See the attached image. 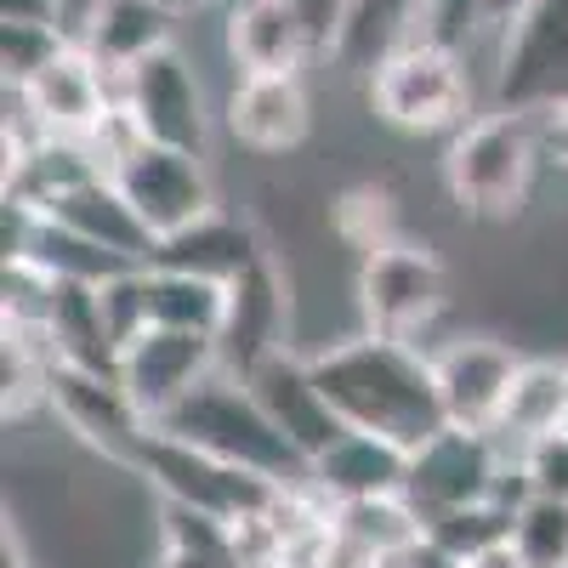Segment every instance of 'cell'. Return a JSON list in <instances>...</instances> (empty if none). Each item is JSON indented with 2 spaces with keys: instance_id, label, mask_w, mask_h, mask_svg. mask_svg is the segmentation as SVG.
Instances as JSON below:
<instances>
[{
  "instance_id": "cell-1",
  "label": "cell",
  "mask_w": 568,
  "mask_h": 568,
  "mask_svg": "<svg viewBox=\"0 0 568 568\" xmlns=\"http://www.w3.org/2000/svg\"><path fill=\"white\" fill-rule=\"evenodd\" d=\"M307 364H313V382L324 387L329 409L342 415L347 433H375L387 444L420 449L433 433L449 426L433 353L415 342L358 329L347 342H329V347L307 353Z\"/></svg>"
},
{
  "instance_id": "cell-2",
  "label": "cell",
  "mask_w": 568,
  "mask_h": 568,
  "mask_svg": "<svg viewBox=\"0 0 568 568\" xmlns=\"http://www.w3.org/2000/svg\"><path fill=\"white\" fill-rule=\"evenodd\" d=\"M125 471L149 484L165 506L200 511V517H211V524H222L233 535L262 524V517H273L284 500L296 495V489L262 478V471H251L240 460H222V455L187 444V438L160 433V426H149V438L136 444V455H131Z\"/></svg>"
},
{
  "instance_id": "cell-3",
  "label": "cell",
  "mask_w": 568,
  "mask_h": 568,
  "mask_svg": "<svg viewBox=\"0 0 568 568\" xmlns=\"http://www.w3.org/2000/svg\"><path fill=\"white\" fill-rule=\"evenodd\" d=\"M540 131L535 114L489 109L471 114L444 149V187L471 222H511L529 205L535 165H540Z\"/></svg>"
},
{
  "instance_id": "cell-4",
  "label": "cell",
  "mask_w": 568,
  "mask_h": 568,
  "mask_svg": "<svg viewBox=\"0 0 568 568\" xmlns=\"http://www.w3.org/2000/svg\"><path fill=\"white\" fill-rule=\"evenodd\" d=\"M160 433L187 438V444H200L222 460H240V466L262 471V478H273L284 489H307V455L278 433V420L262 409L251 382H240V375H227V369H216L194 398H182L160 420Z\"/></svg>"
},
{
  "instance_id": "cell-5",
  "label": "cell",
  "mask_w": 568,
  "mask_h": 568,
  "mask_svg": "<svg viewBox=\"0 0 568 568\" xmlns=\"http://www.w3.org/2000/svg\"><path fill=\"white\" fill-rule=\"evenodd\" d=\"M535 489L517 460L495 433H466V426H444L420 449H409V478L404 500L420 511V524H433L444 511L478 506V500H511L524 506Z\"/></svg>"
},
{
  "instance_id": "cell-6",
  "label": "cell",
  "mask_w": 568,
  "mask_h": 568,
  "mask_svg": "<svg viewBox=\"0 0 568 568\" xmlns=\"http://www.w3.org/2000/svg\"><path fill=\"white\" fill-rule=\"evenodd\" d=\"M369 109L404 136H455L471 120L466 52L438 40H409L369 80Z\"/></svg>"
},
{
  "instance_id": "cell-7",
  "label": "cell",
  "mask_w": 568,
  "mask_h": 568,
  "mask_svg": "<svg viewBox=\"0 0 568 568\" xmlns=\"http://www.w3.org/2000/svg\"><path fill=\"white\" fill-rule=\"evenodd\" d=\"M358 313H364V329L375 336H393V342H415L444 318L449 307V267L433 245L420 240H387L358 256Z\"/></svg>"
},
{
  "instance_id": "cell-8",
  "label": "cell",
  "mask_w": 568,
  "mask_h": 568,
  "mask_svg": "<svg viewBox=\"0 0 568 568\" xmlns=\"http://www.w3.org/2000/svg\"><path fill=\"white\" fill-rule=\"evenodd\" d=\"M495 109L546 114L568 103V0H524L495 34Z\"/></svg>"
},
{
  "instance_id": "cell-9",
  "label": "cell",
  "mask_w": 568,
  "mask_h": 568,
  "mask_svg": "<svg viewBox=\"0 0 568 568\" xmlns=\"http://www.w3.org/2000/svg\"><path fill=\"white\" fill-rule=\"evenodd\" d=\"M120 182V194L136 205V216L149 222L154 240L194 227L205 216H216V182L205 171V154L187 149H165V142H136V149L109 171Z\"/></svg>"
},
{
  "instance_id": "cell-10",
  "label": "cell",
  "mask_w": 568,
  "mask_h": 568,
  "mask_svg": "<svg viewBox=\"0 0 568 568\" xmlns=\"http://www.w3.org/2000/svg\"><path fill=\"white\" fill-rule=\"evenodd\" d=\"M120 103L149 142L187 149V154L211 149V103H205V85H200L182 45H165V52L125 69L120 74Z\"/></svg>"
},
{
  "instance_id": "cell-11",
  "label": "cell",
  "mask_w": 568,
  "mask_h": 568,
  "mask_svg": "<svg viewBox=\"0 0 568 568\" xmlns=\"http://www.w3.org/2000/svg\"><path fill=\"white\" fill-rule=\"evenodd\" d=\"M216 369H222V353L211 336H187V329H165V324H149L142 336H131L114 364L120 387L131 393V404L142 409L149 426H160L182 398H194Z\"/></svg>"
},
{
  "instance_id": "cell-12",
  "label": "cell",
  "mask_w": 568,
  "mask_h": 568,
  "mask_svg": "<svg viewBox=\"0 0 568 568\" xmlns=\"http://www.w3.org/2000/svg\"><path fill=\"white\" fill-rule=\"evenodd\" d=\"M45 409H52L69 433L98 449L114 466H131L136 444L149 438V420L131 404V393L120 387L114 369H85V364H52V382H45Z\"/></svg>"
},
{
  "instance_id": "cell-13",
  "label": "cell",
  "mask_w": 568,
  "mask_h": 568,
  "mask_svg": "<svg viewBox=\"0 0 568 568\" xmlns=\"http://www.w3.org/2000/svg\"><path fill=\"white\" fill-rule=\"evenodd\" d=\"M18 98V109L29 114V125L34 131H45V136H91L98 131V120L120 103V80L85 52L80 40H69L63 52L45 63L23 91H12Z\"/></svg>"
},
{
  "instance_id": "cell-14",
  "label": "cell",
  "mask_w": 568,
  "mask_h": 568,
  "mask_svg": "<svg viewBox=\"0 0 568 568\" xmlns=\"http://www.w3.org/2000/svg\"><path fill=\"white\" fill-rule=\"evenodd\" d=\"M216 353L222 369L240 375V382H251L267 358L291 353V291H284L273 251L227 284V318H222Z\"/></svg>"
},
{
  "instance_id": "cell-15",
  "label": "cell",
  "mask_w": 568,
  "mask_h": 568,
  "mask_svg": "<svg viewBox=\"0 0 568 568\" xmlns=\"http://www.w3.org/2000/svg\"><path fill=\"white\" fill-rule=\"evenodd\" d=\"M517 364H524V353H517L511 342H500V336H455V342H444L433 353L444 420L466 426V433H495Z\"/></svg>"
},
{
  "instance_id": "cell-16",
  "label": "cell",
  "mask_w": 568,
  "mask_h": 568,
  "mask_svg": "<svg viewBox=\"0 0 568 568\" xmlns=\"http://www.w3.org/2000/svg\"><path fill=\"white\" fill-rule=\"evenodd\" d=\"M227 131L240 149L262 154V160H284L296 154L313 136V98L302 74H240L227 91L222 109Z\"/></svg>"
},
{
  "instance_id": "cell-17",
  "label": "cell",
  "mask_w": 568,
  "mask_h": 568,
  "mask_svg": "<svg viewBox=\"0 0 568 568\" xmlns=\"http://www.w3.org/2000/svg\"><path fill=\"white\" fill-rule=\"evenodd\" d=\"M227 58L240 74H302L324 52H318L313 23L296 12V0H233Z\"/></svg>"
},
{
  "instance_id": "cell-18",
  "label": "cell",
  "mask_w": 568,
  "mask_h": 568,
  "mask_svg": "<svg viewBox=\"0 0 568 568\" xmlns=\"http://www.w3.org/2000/svg\"><path fill=\"white\" fill-rule=\"evenodd\" d=\"M251 393L262 398V409L278 420V433L291 438L302 455H307V466L336 444L347 426H342V415L329 409V398H324V387L313 382V364H307V353H278V358H267L256 375H251Z\"/></svg>"
},
{
  "instance_id": "cell-19",
  "label": "cell",
  "mask_w": 568,
  "mask_h": 568,
  "mask_svg": "<svg viewBox=\"0 0 568 568\" xmlns=\"http://www.w3.org/2000/svg\"><path fill=\"white\" fill-rule=\"evenodd\" d=\"M420 40V0H342L336 34H329V63L353 80H375L393 52Z\"/></svg>"
},
{
  "instance_id": "cell-20",
  "label": "cell",
  "mask_w": 568,
  "mask_h": 568,
  "mask_svg": "<svg viewBox=\"0 0 568 568\" xmlns=\"http://www.w3.org/2000/svg\"><path fill=\"white\" fill-rule=\"evenodd\" d=\"M409 478V449L387 444L375 433H342L313 466L307 489L318 500H364V495H404Z\"/></svg>"
},
{
  "instance_id": "cell-21",
  "label": "cell",
  "mask_w": 568,
  "mask_h": 568,
  "mask_svg": "<svg viewBox=\"0 0 568 568\" xmlns=\"http://www.w3.org/2000/svg\"><path fill=\"white\" fill-rule=\"evenodd\" d=\"M262 256H267L262 233H256L251 222H240V216L216 211V216H205V222H194V227L171 233V240H160L149 267H171V273H194V278L233 284L245 267H256Z\"/></svg>"
},
{
  "instance_id": "cell-22",
  "label": "cell",
  "mask_w": 568,
  "mask_h": 568,
  "mask_svg": "<svg viewBox=\"0 0 568 568\" xmlns=\"http://www.w3.org/2000/svg\"><path fill=\"white\" fill-rule=\"evenodd\" d=\"M568 426V358H524L511 375V393L500 404L495 438L524 455Z\"/></svg>"
},
{
  "instance_id": "cell-23",
  "label": "cell",
  "mask_w": 568,
  "mask_h": 568,
  "mask_svg": "<svg viewBox=\"0 0 568 568\" xmlns=\"http://www.w3.org/2000/svg\"><path fill=\"white\" fill-rule=\"evenodd\" d=\"M52 222L74 227L80 240L103 245V251H114V256H125L136 267H149L154 262V245H160L154 233H149V222L136 216V205L120 194L114 176H91L85 187H74V194L52 211Z\"/></svg>"
},
{
  "instance_id": "cell-24",
  "label": "cell",
  "mask_w": 568,
  "mask_h": 568,
  "mask_svg": "<svg viewBox=\"0 0 568 568\" xmlns=\"http://www.w3.org/2000/svg\"><path fill=\"white\" fill-rule=\"evenodd\" d=\"M171 23H176V18L160 12V7H149V0H103L98 18L85 23L80 45L120 80V74L136 69L142 58H154V52H165V45H176V40H171Z\"/></svg>"
},
{
  "instance_id": "cell-25",
  "label": "cell",
  "mask_w": 568,
  "mask_h": 568,
  "mask_svg": "<svg viewBox=\"0 0 568 568\" xmlns=\"http://www.w3.org/2000/svg\"><path fill=\"white\" fill-rule=\"evenodd\" d=\"M222 318H227V284L194 278V273H171V267H149V324L187 329V336L216 342Z\"/></svg>"
},
{
  "instance_id": "cell-26",
  "label": "cell",
  "mask_w": 568,
  "mask_h": 568,
  "mask_svg": "<svg viewBox=\"0 0 568 568\" xmlns=\"http://www.w3.org/2000/svg\"><path fill=\"white\" fill-rule=\"evenodd\" d=\"M58 358L63 364H85V369H114L120 364V347L109 336V318H103V302L91 284H63L58 291V307H52V324H45Z\"/></svg>"
},
{
  "instance_id": "cell-27",
  "label": "cell",
  "mask_w": 568,
  "mask_h": 568,
  "mask_svg": "<svg viewBox=\"0 0 568 568\" xmlns=\"http://www.w3.org/2000/svg\"><path fill=\"white\" fill-rule=\"evenodd\" d=\"M154 568H251V557H245V546H240L233 529L211 524V517H200V511L165 506Z\"/></svg>"
},
{
  "instance_id": "cell-28",
  "label": "cell",
  "mask_w": 568,
  "mask_h": 568,
  "mask_svg": "<svg viewBox=\"0 0 568 568\" xmlns=\"http://www.w3.org/2000/svg\"><path fill=\"white\" fill-rule=\"evenodd\" d=\"M511 524H517V506L511 500H478V506H460V511H444L426 524V540L438 551H449L455 562H466L471 551H484L495 540H511Z\"/></svg>"
},
{
  "instance_id": "cell-29",
  "label": "cell",
  "mask_w": 568,
  "mask_h": 568,
  "mask_svg": "<svg viewBox=\"0 0 568 568\" xmlns=\"http://www.w3.org/2000/svg\"><path fill=\"white\" fill-rule=\"evenodd\" d=\"M511 540H517V551H524L529 568H568V500L529 495L524 506H517Z\"/></svg>"
},
{
  "instance_id": "cell-30",
  "label": "cell",
  "mask_w": 568,
  "mask_h": 568,
  "mask_svg": "<svg viewBox=\"0 0 568 568\" xmlns=\"http://www.w3.org/2000/svg\"><path fill=\"white\" fill-rule=\"evenodd\" d=\"M69 45L63 29L45 23H0V74H7V91H23L45 63Z\"/></svg>"
},
{
  "instance_id": "cell-31",
  "label": "cell",
  "mask_w": 568,
  "mask_h": 568,
  "mask_svg": "<svg viewBox=\"0 0 568 568\" xmlns=\"http://www.w3.org/2000/svg\"><path fill=\"white\" fill-rule=\"evenodd\" d=\"M478 29H489V0H420V40L466 52Z\"/></svg>"
},
{
  "instance_id": "cell-32",
  "label": "cell",
  "mask_w": 568,
  "mask_h": 568,
  "mask_svg": "<svg viewBox=\"0 0 568 568\" xmlns=\"http://www.w3.org/2000/svg\"><path fill=\"white\" fill-rule=\"evenodd\" d=\"M517 460H524V478H529L535 495L568 500V444H562V438H546V444L524 449Z\"/></svg>"
},
{
  "instance_id": "cell-33",
  "label": "cell",
  "mask_w": 568,
  "mask_h": 568,
  "mask_svg": "<svg viewBox=\"0 0 568 568\" xmlns=\"http://www.w3.org/2000/svg\"><path fill=\"white\" fill-rule=\"evenodd\" d=\"M535 131H540V154H546L557 171H568V103L535 114Z\"/></svg>"
},
{
  "instance_id": "cell-34",
  "label": "cell",
  "mask_w": 568,
  "mask_h": 568,
  "mask_svg": "<svg viewBox=\"0 0 568 568\" xmlns=\"http://www.w3.org/2000/svg\"><path fill=\"white\" fill-rule=\"evenodd\" d=\"M0 23H45L63 29V0H0ZM69 34V29H63Z\"/></svg>"
},
{
  "instance_id": "cell-35",
  "label": "cell",
  "mask_w": 568,
  "mask_h": 568,
  "mask_svg": "<svg viewBox=\"0 0 568 568\" xmlns=\"http://www.w3.org/2000/svg\"><path fill=\"white\" fill-rule=\"evenodd\" d=\"M296 12L313 23L318 34V52H329V34H336V18H342V0H296Z\"/></svg>"
},
{
  "instance_id": "cell-36",
  "label": "cell",
  "mask_w": 568,
  "mask_h": 568,
  "mask_svg": "<svg viewBox=\"0 0 568 568\" xmlns=\"http://www.w3.org/2000/svg\"><path fill=\"white\" fill-rule=\"evenodd\" d=\"M460 568H529V562H524V551H517V540H495L484 551H471Z\"/></svg>"
},
{
  "instance_id": "cell-37",
  "label": "cell",
  "mask_w": 568,
  "mask_h": 568,
  "mask_svg": "<svg viewBox=\"0 0 568 568\" xmlns=\"http://www.w3.org/2000/svg\"><path fill=\"white\" fill-rule=\"evenodd\" d=\"M393 568H460V562H455L449 551H438L433 540H420V546H415V551H404Z\"/></svg>"
},
{
  "instance_id": "cell-38",
  "label": "cell",
  "mask_w": 568,
  "mask_h": 568,
  "mask_svg": "<svg viewBox=\"0 0 568 568\" xmlns=\"http://www.w3.org/2000/svg\"><path fill=\"white\" fill-rule=\"evenodd\" d=\"M98 7H103V0H63V29H69V40L85 34V23L98 18Z\"/></svg>"
},
{
  "instance_id": "cell-39",
  "label": "cell",
  "mask_w": 568,
  "mask_h": 568,
  "mask_svg": "<svg viewBox=\"0 0 568 568\" xmlns=\"http://www.w3.org/2000/svg\"><path fill=\"white\" fill-rule=\"evenodd\" d=\"M0 568H29V551H23V535L7 524L0 529Z\"/></svg>"
},
{
  "instance_id": "cell-40",
  "label": "cell",
  "mask_w": 568,
  "mask_h": 568,
  "mask_svg": "<svg viewBox=\"0 0 568 568\" xmlns=\"http://www.w3.org/2000/svg\"><path fill=\"white\" fill-rule=\"evenodd\" d=\"M149 7H160V12H171V18H187V12H205V7H216V0H149Z\"/></svg>"
},
{
  "instance_id": "cell-41",
  "label": "cell",
  "mask_w": 568,
  "mask_h": 568,
  "mask_svg": "<svg viewBox=\"0 0 568 568\" xmlns=\"http://www.w3.org/2000/svg\"><path fill=\"white\" fill-rule=\"evenodd\" d=\"M557 438H562V444H568V426H562V433H557Z\"/></svg>"
},
{
  "instance_id": "cell-42",
  "label": "cell",
  "mask_w": 568,
  "mask_h": 568,
  "mask_svg": "<svg viewBox=\"0 0 568 568\" xmlns=\"http://www.w3.org/2000/svg\"><path fill=\"white\" fill-rule=\"evenodd\" d=\"M562 358H568V353H562Z\"/></svg>"
}]
</instances>
